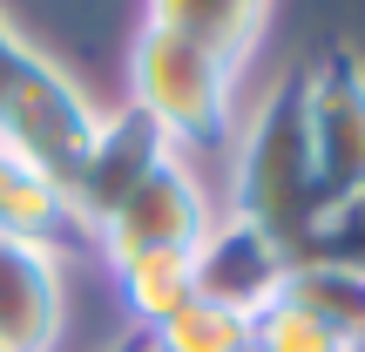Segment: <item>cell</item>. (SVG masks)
<instances>
[{
  "label": "cell",
  "mask_w": 365,
  "mask_h": 352,
  "mask_svg": "<svg viewBox=\"0 0 365 352\" xmlns=\"http://www.w3.org/2000/svg\"><path fill=\"white\" fill-rule=\"evenodd\" d=\"M95 129H102V109L81 95L75 75L48 61L21 27L0 14V143L21 149L48 183H75L81 156H88Z\"/></svg>",
  "instance_id": "3957f363"
},
{
  "label": "cell",
  "mask_w": 365,
  "mask_h": 352,
  "mask_svg": "<svg viewBox=\"0 0 365 352\" xmlns=\"http://www.w3.org/2000/svg\"><path fill=\"white\" fill-rule=\"evenodd\" d=\"M345 352H365V339H352V346H345Z\"/></svg>",
  "instance_id": "e0dca14e"
},
{
  "label": "cell",
  "mask_w": 365,
  "mask_h": 352,
  "mask_svg": "<svg viewBox=\"0 0 365 352\" xmlns=\"http://www.w3.org/2000/svg\"><path fill=\"white\" fill-rule=\"evenodd\" d=\"M0 237H34V244H68L75 217H68L61 183H48L21 149L0 143Z\"/></svg>",
  "instance_id": "30bf717a"
},
{
  "label": "cell",
  "mask_w": 365,
  "mask_h": 352,
  "mask_svg": "<svg viewBox=\"0 0 365 352\" xmlns=\"http://www.w3.org/2000/svg\"><path fill=\"white\" fill-rule=\"evenodd\" d=\"M284 298L298 312H312L325 332H339L345 346L365 339V271H345V264H318V258H291Z\"/></svg>",
  "instance_id": "7c38bea8"
},
{
  "label": "cell",
  "mask_w": 365,
  "mask_h": 352,
  "mask_svg": "<svg viewBox=\"0 0 365 352\" xmlns=\"http://www.w3.org/2000/svg\"><path fill=\"white\" fill-rule=\"evenodd\" d=\"M122 352H149V339H143V332H135V346H122Z\"/></svg>",
  "instance_id": "2e32d148"
},
{
  "label": "cell",
  "mask_w": 365,
  "mask_h": 352,
  "mask_svg": "<svg viewBox=\"0 0 365 352\" xmlns=\"http://www.w3.org/2000/svg\"><path fill=\"white\" fill-rule=\"evenodd\" d=\"M250 352H345V339L325 332L312 312H298L291 298H277L250 318Z\"/></svg>",
  "instance_id": "9a60e30c"
},
{
  "label": "cell",
  "mask_w": 365,
  "mask_h": 352,
  "mask_svg": "<svg viewBox=\"0 0 365 352\" xmlns=\"http://www.w3.org/2000/svg\"><path fill=\"white\" fill-rule=\"evenodd\" d=\"M143 21L244 68L257 54L264 27H271V0H143Z\"/></svg>",
  "instance_id": "9c48e42d"
},
{
  "label": "cell",
  "mask_w": 365,
  "mask_h": 352,
  "mask_svg": "<svg viewBox=\"0 0 365 352\" xmlns=\"http://www.w3.org/2000/svg\"><path fill=\"white\" fill-rule=\"evenodd\" d=\"M298 258L318 264H345V271H365V183L359 190H339L312 210V231H304Z\"/></svg>",
  "instance_id": "5bb4252c"
},
{
  "label": "cell",
  "mask_w": 365,
  "mask_h": 352,
  "mask_svg": "<svg viewBox=\"0 0 365 352\" xmlns=\"http://www.w3.org/2000/svg\"><path fill=\"white\" fill-rule=\"evenodd\" d=\"M122 291V312L135 318V332H156L163 318H176L196 298V251H149V258H122L108 264Z\"/></svg>",
  "instance_id": "8fae6325"
},
{
  "label": "cell",
  "mask_w": 365,
  "mask_h": 352,
  "mask_svg": "<svg viewBox=\"0 0 365 352\" xmlns=\"http://www.w3.org/2000/svg\"><path fill=\"white\" fill-rule=\"evenodd\" d=\"M61 326V244L0 237V352H54Z\"/></svg>",
  "instance_id": "ba28073f"
},
{
  "label": "cell",
  "mask_w": 365,
  "mask_h": 352,
  "mask_svg": "<svg viewBox=\"0 0 365 352\" xmlns=\"http://www.w3.org/2000/svg\"><path fill=\"white\" fill-rule=\"evenodd\" d=\"M244 89V68L223 61V54L196 48V41L170 34V27H135L129 48V109H143L156 122V136L176 156H210V149H230L237 136V102Z\"/></svg>",
  "instance_id": "7a4b0ae2"
},
{
  "label": "cell",
  "mask_w": 365,
  "mask_h": 352,
  "mask_svg": "<svg viewBox=\"0 0 365 352\" xmlns=\"http://www.w3.org/2000/svg\"><path fill=\"white\" fill-rule=\"evenodd\" d=\"M312 61V149H318V190L339 196L365 183V61L352 48L304 54Z\"/></svg>",
  "instance_id": "52a82bcc"
},
{
  "label": "cell",
  "mask_w": 365,
  "mask_h": 352,
  "mask_svg": "<svg viewBox=\"0 0 365 352\" xmlns=\"http://www.w3.org/2000/svg\"><path fill=\"white\" fill-rule=\"evenodd\" d=\"M143 339H149V352H250V318L223 312L210 298H190L176 318H163Z\"/></svg>",
  "instance_id": "4fadbf2b"
},
{
  "label": "cell",
  "mask_w": 365,
  "mask_h": 352,
  "mask_svg": "<svg viewBox=\"0 0 365 352\" xmlns=\"http://www.w3.org/2000/svg\"><path fill=\"white\" fill-rule=\"evenodd\" d=\"M210 223H217V210H210V190H203V176H196V163L170 149V156L143 176V190H135L88 244L102 251V264H122V258H149V251H196Z\"/></svg>",
  "instance_id": "277c9868"
},
{
  "label": "cell",
  "mask_w": 365,
  "mask_h": 352,
  "mask_svg": "<svg viewBox=\"0 0 365 352\" xmlns=\"http://www.w3.org/2000/svg\"><path fill=\"white\" fill-rule=\"evenodd\" d=\"M284 278H291V251L277 244L271 231L217 210V223L203 231L196 244V298L223 305L237 318H257L264 305L284 298Z\"/></svg>",
  "instance_id": "8992f818"
},
{
  "label": "cell",
  "mask_w": 365,
  "mask_h": 352,
  "mask_svg": "<svg viewBox=\"0 0 365 352\" xmlns=\"http://www.w3.org/2000/svg\"><path fill=\"white\" fill-rule=\"evenodd\" d=\"M163 156H170V143L156 136V122H149L143 109H129V102L108 109L95 143H88V156H81V170H75V183H68V217H75V231L95 237L135 190H143V176L156 170Z\"/></svg>",
  "instance_id": "5b68a950"
},
{
  "label": "cell",
  "mask_w": 365,
  "mask_h": 352,
  "mask_svg": "<svg viewBox=\"0 0 365 352\" xmlns=\"http://www.w3.org/2000/svg\"><path fill=\"white\" fill-rule=\"evenodd\" d=\"M318 190V149H312V61H291L257 102L237 116L230 136V217L271 231L298 258Z\"/></svg>",
  "instance_id": "6da1fadb"
}]
</instances>
